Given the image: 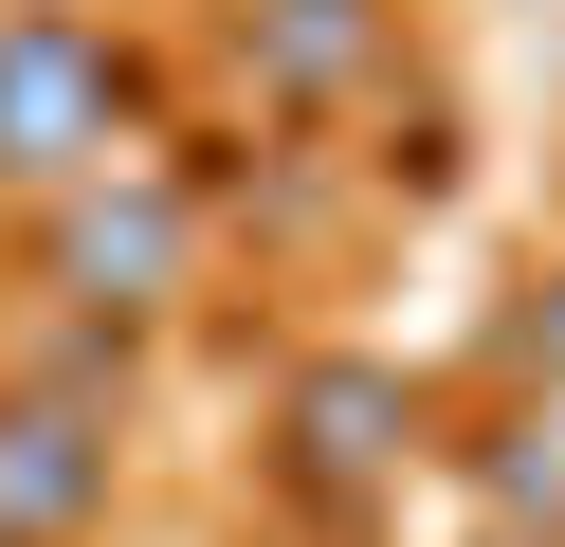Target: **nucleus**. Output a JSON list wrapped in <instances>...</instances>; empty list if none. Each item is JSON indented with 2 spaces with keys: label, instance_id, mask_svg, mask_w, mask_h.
<instances>
[{
  "label": "nucleus",
  "instance_id": "1",
  "mask_svg": "<svg viewBox=\"0 0 565 547\" xmlns=\"http://www.w3.org/2000/svg\"><path fill=\"white\" fill-rule=\"evenodd\" d=\"M110 128H128V73H110V36H92L74 0L0 19V165L74 182V165H110Z\"/></svg>",
  "mask_w": 565,
  "mask_h": 547
},
{
  "label": "nucleus",
  "instance_id": "2",
  "mask_svg": "<svg viewBox=\"0 0 565 547\" xmlns=\"http://www.w3.org/2000/svg\"><path fill=\"white\" fill-rule=\"evenodd\" d=\"M92 493H110V438L74 401H0V547H74Z\"/></svg>",
  "mask_w": 565,
  "mask_h": 547
},
{
  "label": "nucleus",
  "instance_id": "3",
  "mask_svg": "<svg viewBox=\"0 0 565 547\" xmlns=\"http://www.w3.org/2000/svg\"><path fill=\"white\" fill-rule=\"evenodd\" d=\"M55 274H74V292H164V274H183V201H164V182L74 201V219H55Z\"/></svg>",
  "mask_w": 565,
  "mask_h": 547
},
{
  "label": "nucleus",
  "instance_id": "4",
  "mask_svg": "<svg viewBox=\"0 0 565 547\" xmlns=\"http://www.w3.org/2000/svg\"><path fill=\"white\" fill-rule=\"evenodd\" d=\"M383 420H402L383 383H310V456H329V474H365V456H383Z\"/></svg>",
  "mask_w": 565,
  "mask_h": 547
},
{
  "label": "nucleus",
  "instance_id": "5",
  "mask_svg": "<svg viewBox=\"0 0 565 547\" xmlns=\"http://www.w3.org/2000/svg\"><path fill=\"white\" fill-rule=\"evenodd\" d=\"M274 19H365V0H274Z\"/></svg>",
  "mask_w": 565,
  "mask_h": 547
}]
</instances>
